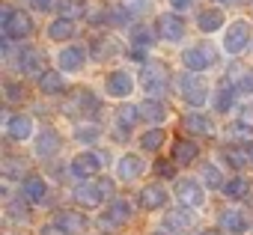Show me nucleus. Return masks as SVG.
I'll return each instance as SVG.
<instances>
[{"label": "nucleus", "mask_w": 253, "mask_h": 235, "mask_svg": "<svg viewBox=\"0 0 253 235\" xmlns=\"http://www.w3.org/2000/svg\"><path fill=\"white\" fill-rule=\"evenodd\" d=\"M167 80H170V72H167L164 63H158V60H146L143 63V69H140V86H143V92H149L152 98H161L167 92Z\"/></svg>", "instance_id": "obj_1"}, {"label": "nucleus", "mask_w": 253, "mask_h": 235, "mask_svg": "<svg viewBox=\"0 0 253 235\" xmlns=\"http://www.w3.org/2000/svg\"><path fill=\"white\" fill-rule=\"evenodd\" d=\"M110 194H113V182H110V179H95V182H86V185H81V188L75 191V202H81V205H86V208H95V205H101Z\"/></svg>", "instance_id": "obj_2"}, {"label": "nucleus", "mask_w": 253, "mask_h": 235, "mask_svg": "<svg viewBox=\"0 0 253 235\" xmlns=\"http://www.w3.org/2000/svg\"><path fill=\"white\" fill-rule=\"evenodd\" d=\"M0 24H3V36H6V39H24V36H30V30H33L30 18H27L24 12L9 9V6H3Z\"/></svg>", "instance_id": "obj_3"}, {"label": "nucleus", "mask_w": 253, "mask_h": 235, "mask_svg": "<svg viewBox=\"0 0 253 235\" xmlns=\"http://www.w3.org/2000/svg\"><path fill=\"white\" fill-rule=\"evenodd\" d=\"M176 83H179L182 98H185L191 107H203V104H206L209 89H206V80H203V78H197V75H182Z\"/></svg>", "instance_id": "obj_4"}, {"label": "nucleus", "mask_w": 253, "mask_h": 235, "mask_svg": "<svg viewBox=\"0 0 253 235\" xmlns=\"http://www.w3.org/2000/svg\"><path fill=\"white\" fill-rule=\"evenodd\" d=\"M182 60H185V66L191 72H203V69H209V66L217 63V51L211 45H194V48H188L182 54Z\"/></svg>", "instance_id": "obj_5"}, {"label": "nucleus", "mask_w": 253, "mask_h": 235, "mask_svg": "<svg viewBox=\"0 0 253 235\" xmlns=\"http://www.w3.org/2000/svg\"><path fill=\"white\" fill-rule=\"evenodd\" d=\"M247 42H250V24H247V21H235V24H229L226 39H223V48H226L229 54H241V51L247 48Z\"/></svg>", "instance_id": "obj_6"}, {"label": "nucleus", "mask_w": 253, "mask_h": 235, "mask_svg": "<svg viewBox=\"0 0 253 235\" xmlns=\"http://www.w3.org/2000/svg\"><path fill=\"white\" fill-rule=\"evenodd\" d=\"M69 170H72V176H75V179H89V176H95V173L101 170V158H98L95 152H84V155H75Z\"/></svg>", "instance_id": "obj_7"}, {"label": "nucleus", "mask_w": 253, "mask_h": 235, "mask_svg": "<svg viewBox=\"0 0 253 235\" xmlns=\"http://www.w3.org/2000/svg\"><path fill=\"white\" fill-rule=\"evenodd\" d=\"M176 196L185 202V208L203 205V188H200V182H194V179H179V182H176Z\"/></svg>", "instance_id": "obj_8"}, {"label": "nucleus", "mask_w": 253, "mask_h": 235, "mask_svg": "<svg viewBox=\"0 0 253 235\" xmlns=\"http://www.w3.org/2000/svg\"><path fill=\"white\" fill-rule=\"evenodd\" d=\"M226 83H229L235 92H253V72H250L247 66L235 63V66H229V72H226Z\"/></svg>", "instance_id": "obj_9"}, {"label": "nucleus", "mask_w": 253, "mask_h": 235, "mask_svg": "<svg viewBox=\"0 0 253 235\" xmlns=\"http://www.w3.org/2000/svg\"><path fill=\"white\" fill-rule=\"evenodd\" d=\"M131 89H134V83H131V75L128 72H110L107 75V95H113V98H128Z\"/></svg>", "instance_id": "obj_10"}, {"label": "nucleus", "mask_w": 253, "mask_h": 235, "mask_svg": "<svg viewBox=\"0 0 253 235\" xmlns=\"http://www.w3.org/2000/svg\"><path fill=\"white\" fill-rule=\"evenodd\" d=\"M6 134H9V140H27L33 134V119L24 116V113L9 116V119H6Z\"/></svg>", "instance_id": "obj_11"}, {"label": "nucleus", "mask_w": 253, "mask_h": 235, "mask_svg": "<svg viewBox=\"0 0 253 235\" xmlns=\"http://www.w3.org/2000/svg\"><path fill=\"white\" fill-rule=\"evenodd\" d=\"M131 217V205L125 202V199H113L110 202V208H107V214L101 217V226H107V229H113V226H119V223H125Z\"/></svg>", "instance_id": "obj_12"}, {"label": "nucleus", "mask_w": 253, "mask_h": 235, "mask_svg": "<svg viewBox=\"0 0 253 235\" xmlns=\"http://www.w3.org/2000/svg\"><path fill=\"white\" fill-rule=\"evenodd\" d=\"M140 173H143V158H140V155H122V158H119L116 176H119L122 182H131V179H137Z\"/></svg>", "instance_id": "obj_13"}, {"label": "nucleus", "mask_w": 253, "mask_h": 235, "mask_svg": "<svg viewBox=\"0 0 253 235\" xmlns=\"http://www.w3.org/2000/svg\"><path fill=\"white\" fill-rule=\"evenodd\" d=\"M158 33H161V39H167V42H179V39L185 36V24H182V18H176V15H161V18H158Z\"/></svg>", "instance_id": "obj_14"}, {"label": "nucleus", "mask_w": 253, "mask_h": 235, "mask_svg": "<svg viewBox=\"0 0 253 235\" xmlns=\"http://www.w3.org/2000/svg\"><path fill=\"white\" fill-rule=\"evenodd\" d=\"M164 226H167L170 232H191V226H194V214H191V208H176V211H167Z\"/></svg>", "instance_id": "obj_15"}, {"label": "nucleus", "mask_w": 253, "mask_h": 235, "mask_svg": "<svg viewBox=\"0 0 253 235\" xmlns=\"http://www.w3.org/2000/svg\"><path fill=\"white\" fill-rule=\"evenodd\" d=\"M60 134L54 131V128H45L42 134H39V140H36V155L39 158H51V155H57L60 152Z\"/></svg>", "instance_id": "obj_16"}, {"label": "nucleus", "mask_w": 253, "mask_h": 235, "mask_svg": "<svg viewBox=\"0 0 253 235\" xmlns=\"http://www.w3.org/2000/svg\"><path fill=\"white\" fill-rule=\"evenodd\" d=\"M24 199H27V202H45V199H48V185H45V179H39V176L24 179Z\"/></svg>", "instance_id": "obj_17"}, {"label": "nucleus", "mask_w": 253, "mask_h": 235, "mask_svg": "<svg viewBox=\"0 0 253 235\" xmlns=\"http://www.w3.org/2000/svg\"><path fill=\"white\" fill-rule=\"evenodd\" d=\"M220 226L226 229V232H232V235H241V232H247V217L241 214V211H235V208H226L223 214H220Z\"/></svg>", "instance_id": "obj_18"}, {"label": "nucleus", "mask_w": 253, "mask_h": 235, "mask_svg": "<svg viewBox=\"0 0 253 235\" xmlns=\"http://www.w3.org/2000/svg\"><path fill=\"white\" fill-rule=\"evenodd\" d=\"M18 60H21L18 69H21L24 75H45V72H42V54H39L36 48H24Z\"/></svg>", "instance_id": "obj_19"}, {"label": "nucleus", "mask_w": 253, "mask_h": 235, "mask_svg": "<svg viewBox=\"0 0 253 235\" xmlns=\"http://www.w3.org/2000/svg\"><path fill=\"white\" fill-rule=\"evenodd\" d=\"M164 202H167V191L161 185H146L140 191V205L143 208H161Z\"/></svg>", "instance_id": "obj_20"}, {"label": "nucleus", "mask_w": 253, "mask_h": 235, "mask_svg": "<svg viewBox=\"0 0 253 235\" xmlns=\"http://www.w3.org/2000/svg\"><path fill=\"white\" fill-rule=\"evenodd\" d=\"M81 66H84V48L72 45V48H63V51H60V69H66V72H78Z\"/></svg>", "instance_id": "obj_21"}, {"label": "nucleus", "mask_w": 253, "mask_h": 235, "mask_svg": "<svg viewBox=\"0 0 253 235\" xmlns=\"http://www.w3.org/2000/svg\"><path fill=\"white\" fill-rule=\"evenodd\" d=\"M57 226L66 229V232H81L86 226V217L81 211H60L57 214Z\"/></svg>", "instance_id": "obj_22"}, {"label": "nucleus", "mask_w": 253, "mask_h": 235, "mask_svg": "<svg viewBox=\"0 0 253 235\" xmlns=\"http://www.w3.org/2000/svg\"><path fill=\"white\" fill-rule=\"evenodd\" d=\"M140 116H143V119H149V122H164L167 119V107L158 98H149V101L140 104Z\"/></svg>", "instance_id": "obj_23"}, {"label": "nucleus", "mask_w": 253, "mask_h": 235, "mask_svg": "<svg viewBox=\"0 0 253 235\" xmlns=\"http://www.w3.org/2000/svg\"><path fill=\"white\" fill-rule=\"evenodd\" d=\"M197 155H200V146L191 143V140H179V143L173 146V161H176V164H191Z\"/></svg>", "instance_id": "obj_24"}, {"label": "nucleus", "mask_w": 253, "mask_h": 235, "mask_svg": "<svg viewBox=\"0 0 253 235\" xmlns=\"http://www.w3.org/2000/svg\"><path fill=\"white\" fill-rule=\"evenodd\" d=\"M200 30L203 33H214V30H220L223 27V12L220 9H206V12H200Z\"/></svg>", "instance_id": "obj_25"}, {"label": "nucleus", "mask_w": 253, "mask_h": 235, "mask_svg": "<svg viewBox=\"0 0 253 235\" xmlns=\"http://www.w3.org/2000/svg\"><path fill=\"white\" fill-rule=\"evenodd\" d=\"M223 191H226L229 199H244V196L250 194V182H247L244 176H235V179H229V182L223 185Z\"/></svg>", "instance_id": "obj_26"}, {"label": "nucleus", "mask_w": 253, "mask_h": 235, "mask_svg": "<svg viewBox=\"0 0 253 235\" xmlns=\"http://www.w3.org/2000/svg\"><path fill=\"white\" fill-rule=\"evenodd\" d=\"M137 119H140V104H125V107H119V113H116V122L122 125V131L131 128Z\"/></svg>", "instance_id": "obj_27"}, {"label": "nucleus", "mask_w": 253, "mask_h": 235, "mask_svg": "<svg viewBox=\"0 0 253 235\" xmlns=\"http://www.w3.org/2000/svg\"><path fill=\"white\" fill-rule=\"evenodd\" d=\"M39 86H42V92H48V95H57V92L66 89V86H63V78H60L57 72H45V75H39Z\"/></svg>", "instance_id": "obj_28"}, {"label": "nucleus", "mask_w": 253, "mask_h": 235, "mask_svg": "<svg viewBox=\"0 0 253 235\" xmlns=\"http://www.w3.org/2000/svg\"><path fill=\"white\" fill-rule=\"evenodd\" d=\"M232 101H235V89L232 86H217L214 89V110L217 113H226L232 107Z\"/></svg>", "instance_id": "obj_29"}, {"label": "nucleus", "mask_w": 253, "mask_h": 235, "mask_svg": "<svg viewBox=\"0 0 253 235\" xmlns=\"http://www.w3.org/2000/svg\"><path fill=\"white\" fill-rule=\"evenodd\" d=\"M185 128H188V131H194V134H211V131H214V128H211V122L206 119V116H200V113L185 116Z\"/></svg>", "instance_id": "obj_30"}, {"label": "nucleus", "mask_w": 253, "mask_h": 235, "mask_svg": "<svg viewBox=\"0 0 253 235\" xmlns=\"http://www.w3.org/2000/svg\"><path fill=\"white\" fill-rule=\"evenodd\" d=\"M48 36H51V39H57V42H63V39L75 36V24H72L69 18H60V21H54V24L48 27Z\"/></svg>", "instance_id": "obj_31"}, {"label": "nucleus", "mask_w": 253, "mask_h": 235, "mask_svg": "<svg viewBox=\"0 0 253 235\" xmlns=\"http://www.w3.org/2000/svg\"><path fill=\"white\" fill-rule=\"evenodd\" d=\"M24 170H27V164L21 158H15V155L3 158V176L6 179H24Z\"/></svg>", "instance_id": "obj_32"}, {"label": "nucleus", "mask_w": 253, "mask_h": 235, "mask_svg": "<svg viewBox=\"0 0 253 235\" xmlns=\"http://www.w3.org/2000/svg\"><path fill=\"white\" fill-rule=\"evenodd\" d=\"M167 140V131H161V128H152V131H146L143 134V140H140V146L146 149V152H155V149H161V143Z\"/></svg>", "instance_id": "obj_33"}, {"label": "nucleus", "mask_w": 253, "mask_h": 235, "mask_svg": "<svg viewBox=\"0 0 253 235\" xmlns=\"http://www.w3.org/2000/svg\"><path fill=\"white\" fill-rule=\"evenodd\" d=\"M223 155H226V161L235 167V170H241V167H247L250 164V158H247V152H244V146H229V149H223Z\"/></svg>", "instance_id": "obj_34"}, {"label": "nucleus", "mask_w": 253, "mask_h": 235, "mask_svg": "<svg viewBox=\"0 0 253 235\" xmlns=\"http://www.w3.org/2000/svg\"><path fill=\"white\" fill-rule=\"evenodd\" d=\"M60 12H63V18H69V21H72V18H81V15L86 12V6H84V3H72V0H69V3H63V6H60Z\"/></svg>", "instance_id": "obj_35"}, {"label": "nucleus", "mask_w": 253, "mask_h": 235, "mask_svg": "<svg viewBox=\"0 0 253 235\" xmlns=\"http://www.w3.org/2000/svg\"><path fill=\"white\" fill-rule=\"evenodd\" d=\"M203 179H206V185H209V188H223L220 170H217V167H211V164H209V167L203 170Z\"/></svg>", "instance_id": "obj_36"}, {"label": "nucleus", "mask_w": 253, "mask_h": 235, "mask_svg": "<svg viewBox=\"0 0 253 235\" xmlns=\"http://www.w3.org/2000/svg\"><path fill=\"white\" fill-rule=\"evenodd\" d=\"M131 39H134V45H137V48L152 45V36H149V30H146V27H134V30H131Z\"/></svg>", "instance_id": "obj_37"}, {"label": "nucleus", "mask_w": 253, "mask_h": 235, "mask_svg": "<svg viewBox=\"0 0 253 235\" xmlns=\"http://www.w3.org/2000/svg\"><path fill=\"white\" fill-rule=\"evenodd\" d=\"M128 15H131V12L122 6V9H113V12L107 15V21H110V24H125V21H128Z\"/></svg>", "instance_id": "obj_38"}, {"label": "nucleus", "mask_w": 253, "mask_h": 235, "mask_svg": "<svg viewBox=\"0 0 253 235\" xmlns=\"http://www.w3.org/2000/svg\"><path fill=\"white\" fill-rule=\"evenodd\" d=\"M78 140H84V143H89V140H95L98 137V128H92V125H86V128H78V134H75Z\"/></svg>", "instance_id": "obj_39"}, {"label": "nucleus", "mask_w": 253, "mask_h": 235, "mask_svg": "<svg viewBox=\"0 0 253 235\" xmlns=\"http://www.w3.org/2000/svg\"><path fill=\"white\" fill-rule=\"evenodd\" d=\"M125 9L128 12H143V9H149V0H125Z\"/></svg>", "instance_id": "obj_40"}, {"label": "nucleus", "mask_w": 253, "mask_h": 235, "mask_svg": "<svg viewBox=\"0 0 253 235\" xmlns=\"http://www.w3.org/2000/svg\"><path fill=\"white\" fill-rule=\"evenodd\" d=\"M238 119H241V125H244L247 131H253V104H247V107L241 110V116H238Z\"/></svg>", "instance_id": "obj_41"}, {"label": "nucleus", "mask_w": 253, "mask_h": 235, "mask_svg": "<svg viewBox=\"0 0 253 235\" xmlns=\"http://www.w3.org/2000/svg\"><path fill=\"white\" fill-rule=\"evenodd\" d=\"M6 98H9V101H21V98H24V89H21L18 83H6Z\"/></svg>", "instance_id": "obj_42"}, {"label": "nucleus", "mask_w": 253, "mask_h": 235, "mask_svg": "<svg viewBox=\"0 0 253 235\" xmlns=\"http://www.w3.org/2000/svg\"><path fill=\"white\" fill-rule=\"evenodd\" d=\"M155 173L170 179V176H173V164H167V161H158V164H155Z\"/></svg>", "instance_id": "obj_43"}, {"label": "nucleus", "mask_w": 253, "mask_h": 235, "mask_svg": "<svg viewBox=\"0 0 253 235\" xmlns=\"http://www.w3.org/2000/svg\"><path fill=\"white\" fill-rule=\"evenodd\" d=\"M33 6H36L39 12H48V9H54V6H57V0H33Z\"/></svg>", "instance_id": "obj_44"}, {"label": "nucleus", "mask_w": 253, "mask_h": 235, "mask_svg": "<svg viewBox=\"0 0 253 235\" xmlns=\"http://www.w3.org/2000/svg\"><path fill=\"white\" fill-rule=\"evenodd\" d=\"M42 235H69V232H66V229H60V226L54 223V226H45V229H42Z\"/></svg>", "instance_id": "obj_45"}, {"label": "nucleus", "mask_w": 253, "mask_h": 235, "mask_svg": "<svg viewBox=\"0 0 253 235\" xmlns=\"http://www.w3.org/2000/svg\"><path fill=\"white\" fill-rule=\"evenodd\" d=\"M170 3H173V9H191L194 0H170Z\"/></svg>", "instance_id": "obj_46"}, {"label": "nucleus", "mask_w": 253, "mask_h": 235, "mask_svg": "<svg viewBox=\"0 0 253 235\" xmlns=\"http://www.w3.org/2000/svg\"><path fill=\"white\" fill-rule=\"evenodd\" d=\"M244 152H247V158H250V164H253V143H247V146H244Z\"/></svg>", "instance_id": "obj_47"}, {"label": "nucleus", "mask_w": 253, "mask_h": 235, "mask_svg": "<svg viewBox=\"0 0 253 235\" xmlns=\"http://www.w3.org/2000/svg\"><path fill=\"white\" fill-rule=\"evenodd\" d=\"M200 235H220V232H217V229H203Z\"/></svg>", "instance_id": "obj_48"}, {"label": "nucleus", "mask_w": 253, "mask_h": 235, "mask_svg": "<svg viewBox=\"0 0 253 235\" xmlns=\"http://www.w3.org/2000/svg\"><path fill=\"white\" fill-rule=\"evenodd\" d=\"M155 235H167V232H155Z\"/></svg>", "instance_id": "obj_49"}, {"label": "nucleus", "mask_w": 253, "mask_h": 235, "mask_svg": "<svg viewBox=\"0 0 253 235\" xmlns=\"http://www.w3.org/2000/svg\"><path fill=\"white\" fill-rule=\"evenodd\" d=\"M220 3H226V0H220Z\"/></svg>", "instance_id": "obj_50"}]
</instances>
